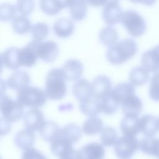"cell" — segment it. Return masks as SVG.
I'll use <instances>...</instances> for the list:
<instances>
[{
	"label": "cell",
	"instance_id": "cell-27",
	"mask_svg": "<svg viewBox=\"0 0 159 159\" xmlns=\"http://www.w3.org/2000/svg\"><path fill=\"white\" fill-rule=\"evenodd\" d=\"M58 135L67 139L73 144L80 139L81 129L77 124L70 123L60 129Z\"/></svg>",
	"mask_w": 159,
	"mask_h": 159
},
{
	"label": "cell",
	"instance_id": "cell-3",
	"mask_svg": "<svg viewBox=\"0 0 159 159\" xmlns=\"http://www.w3.org/2000/svg\"><path fill=\"white\" fill-rule=\"evenodd\" d=\"M47 95L44 91L36 86H27L17 91V101L22 105L37 108L43 105Z\"/></svg>",
	"mask_w": 159,
	"mask_h": 159
},
{
	"label": "cell",
	"instance_id": "cell-32",
	"mask_svg": "<svg viewBox=\"0 0 159 159\" xmlns=\"http://www.w3.org/2000/svg\"><path fill=\"white\" fill-rule=\"evenodd\" d=\"M67 5L68 1L41 0L39 1V6L41 9L46 14L50 15L57 14Z\"/></svg>",
	"mask_w": 159,
	"mask_h": 159
},
{
	"label": "cell",
	"instance_id": "cell-15",
	"mask_svg": "<svg viewBox=\"0 0 159 159\" xmlns=\"http://www.w3.org/2000/svg\"><path fill=\"white\" fill-rule=\"evenodd\" d=\"M57 43L53 40L41 42L37 49V55L42 60L50 62L53 61L58 54Z\"/></svg>",
	"mask_w": 159,
	"mask_h": 159
},
{
	"label": "cell",
	"instance_id": "cell-45",
	"mask_svg": "<svg viewBox=\"0 0 159 159\" xmlns=\"http://www.w3.org/2000/svg\"><path fill=\"white\" fill-rule=\"evenodd\" d=\"M158 119V125H159V118Z\"/></svg>",
	"mask_w": 159,
	"mask_h": 159
},
{
	"label": "cell",
	"instance_id": "cell-43",
	"mask_svg": "<svg viewBox=\"0 0 159 159\" xmlns=\"http://www.w3.org/2000/svg\"><path fill=\"white\" fill-rule=\"evenodd\" d=\"M60 159H79L78 156V150H75V151L71 154L66 155L64 157H62Z\"/></svg>",
	"mask_w": 159,
	"mask_h": 159
},
{
	"label": "cell",
	"instance_id": "cell-22",
	"mask_svg": "<svg viewBox=\"0 0 159 159\" xmlns=\"http://www.w3.org/2000/svg\"><path fill=\"white\" fill-rule=\"evenodd\" d=\"M72 92L73 95L79 100L88 99L92 96V86L86 79L80 78L73 84Z\"/></svg>",
	"mask_w": 159,
	"mask_h": 159
},
{
	"label": "cell",
	"instance_id": "cell-25",
	"mask_svg": "<svg viewBox=\"0 0 159 159\" xmlns=\"http://www.w3.org/2000/svg\"><path fill=\"white\" fill-rule=\"evenodd\" d=\"M140 149L148 155L159 159V139L155 137H144L140 141Z\"/></svg>",
	"mask_w": 159,
	"mask_h": 159
},
{
	"label": "cell",
	"instance_id": "cell-8",
	"mask_svg": "<svg viewBox=\"0 0 159 159\" xmlns=\"http://www.w3.org/2000/svg\"><path fill=\"white\" fill-rule=\"evenodd\" d=\"M122 14L118 1H107L102 9V17L109 24H114L120 20Z\"/></svg>",
	"mask_w": 159,
	"mask_h": 159
},
{
	"label": "cell",
	"instance_id": "cell-9",
	"mask_svg": "<svg viewBox=\"0 0 159 159\" xmlns=\"http://www.w3.org/2000/svg\"><path fill=\"white\" fill-rule=\"evenodd\" d=\"M104 155V148L96 142L88 143L78 150L79 159H103Z\"/></svg>",
	"mask_w": 159,
	"mask_h": 159
},
{
	"label": "cell",
	"instance_id": "cell-2",
	"mask_svg": "<svg viewBox=\"0 0 159 159\" xmlns=\"http://www.w3.org/2000/svg\"><path fill=\"white\" fill-rule=\"evenodd\" d=\"M65 76L61 68H52L47 73L45 78V93L47 97L53 99L62 98L66 94Z\"/></svg>",
	"mask_w": 159,
	"mask_h": 159
},
{
	"label": "cell",
	"instance_id": "cell-5",
	"mask_svg": "<svg viewBox=\"0 0 159 159\" xmlns=\"http://www.w3.org/2000/svg\"><path fill=\"white\" fill-rule=\"evenodd\" d=\"M140 148V142L135 137L122 135L117 139L114 145L117 157L119 159H130Z\"/></svg>",
	"mask_w": 159,
	"mask_h": 159
},
{
	"label": "cell",
	"instance_id": "cell-24",
	"mask_svg": "<svg viewBox=\"0 0 159 159\" xmlns=\"http://www.w3.org/2000/svg\"><path fill=\"white\" fill-rule=\"evenodd\" d=\"M74 27V24L70 19L68 17H61L53 23V30L57 36L66 37L73 32Z\"/></svg>",
	"mask_w": 159,
	"mask_h": 159
},
{
	"label": "cell",
	"instance_id": "cell-10",
	"mask_svg": "<svg viewBox=\"0 0 159 159\" xmlns=\"http://www.w3.org/2000/svg\"><path fill=\"white\" fill-rule=\"evenodd\" d=\"M143 66L148 71H159V44L143 53L141 57Z\"/></svg>",
	"mask_w": 159,
	"mask_h": 159
},
{
	"label": "cell",
	"instance_id": "cell-17",
	"mask_svg": "<svg viewBox=\"0 0 159 159\" xmlns=\"http://www.w3.org/2000/svg\"><path fill=\"white\" fill-rule=\"evenodd\" d=\"M66 80H74L79 78L83 71L82 63L78 59L71 58L66 61L61 68Z\"/></svg>",
	"mask_w": 159,
	"mask_h": 159
},
{
	"label": "cell",
	"instance_id": "cell-30",
	"mask_svg": "<svg viewBox=\"0 0 159 159\" xmlns=\"http://www.w3.org/2000/svg\"><path fill=\"white\" fill-rule=\"evenodd\" d=\"M129 76L131 83L140 86L147 81L149 78V73L143 66H137L131 69Z\"/></svg>",
	"mask_w": 159,
	"mask_h": 159
},
{
	"label": "cell",
	"instance_id": "cell-14",
	"mask_svg": "<svg viewBox=\"0 0 159 159\" xmlns=\"http://www.w3.org/2000/svg\"><path fill=\"white\" fill-rule=\"evenodd\" d=\"M50 148L53 154L60 158L68 155L75 151L73 148V143L58 134L51 142Z\"/></svg>",
	"mask_w": 159,
	"mask_h": 159
},
{
	"label": "cell",
	"instance_id": "cell-20",
	"mask_svg": "<svg viewBox=\"0 0 159 159\" xmlns=\"http://www.w3.org/2000/svg\"><path fill=\"white\" fill-rule=\"evenodd\" d=\"M30 83L29 74L23 70H16L7 79L6 84L13 89H20Z\"/></svg>",
	"mask_w": 159,
	"mask_h": 159
},
{
	"label": "cell",
	"instance_id": "cell-18",
	"mask_svg": "<svg viewBox=\"0 0 159 159\" xmlns=\"http://www.w3.org/2000/svg\"><path fill=\"white\" fill-rule=\"evenodd\" d=\"M35 139V136L34 132L28 129H24L18 131L16 134L14 141L18 148L25 151L32 148Z\"/></svg>",
	"mask_w": 159,
	"mask_h": 159
},
{
	"label": "cell",
	"instance_id": "cell-6",
	"mask_svg": "<svg viewBox=\"0 0 159 159\" xmlns=\"http://www.w3.org/2000/svg\"><path fill=\"white\" fill-rule=\"evenodd\" d=\"M0 107L3 117L9 122L17 121L24 114L23 105L6 94L1 96Z\"/></svg>",
	"mask_w": 159,
	"mask_h": 159
},
{
	"label": "cell",
	"instance_id": "cell-11",
	"mask_svg": "<svg viewBox=\"0 0 159 159\" xmlns=\"http://www.w3.org/2000/svg\"><path fill=\"white\" fill-rule=\"evenodd\" d=\"M23 120L26 129L32 131L39 130L45 122L42 112L37 108L29 109L25 113Z\"/></svg>",
	"mask_w": 159,
	"mask_h": 159
},
{
	"label": "cell",
	"instance_id": "cell-28",
	"mask_svg": "<svg viewBox=\"0 0 159 159\" xmlns=\"http://www.w3.org/2000/svg\"><path fill=\"white\" fill-rule=\"evenodd\" d=\"M72 18L75 20H82L86 15V1L83 0L68 1V5Z\"/></svg>",
	"mask_w": 159,
	"mask_h": 159
},
{
	"label": "cell",
	"instance_id": "cell-36",
	"mask_svg": "<svg viewBox=\"0 0 159 159\" xmlns=\"http://www.w3.org/2000/svg\"><path fill=\"white\" fill-rule=\"evenodd\" d=\"M117 133L112 127H104L101 132V142L102 145L111 147L114 145L117 140Z\"/></svg>",
	"mask_w": 159,
	"mask_h": 159
},
{
	"label": "cell",
	"instance_id": "cell-40",
	"mask_svg": "<svg viewBox=\"0 0 159 159\" xmlns=\"http://www.w3.org/2000/svg\"><path fill=\"white\" fill-rule=\"evenodd\" d=\"M17 10L22 14L26 15L30 13L34 6V1L32 0H19L16 2Z\"/></svg>",
	"mask_w": 159,
	"mask_h": 159
},
{
	"label": "cell",
	"instance_id": "cell-42",
	"mask_svg": "<svg viewBox=\"0 0 159 159\" xmlns=\"http://www.w3.org/2000/svg\"><path fill=\"white\" fill-rule=\"evenodd\" d=\"M11 129V125L9 121L7 120L4 117H1V135L7 133Z\"/></svg>",
	"mask_w": 159,
	"mask_h": 159
},
{
	"label": "cell",
	"instance_id": "cell-44",
	"mask_svg": "<svg viewBox=\"0 0 159 159\" xmlns=\"http://www.w3.org/2000/svg\"><path fill=\"white\" fill-rule=\"evenodd\" d=\"M88 2H89V4H91L92 5H95V6H98V5H101V4H104L107 1H87Z\"/></svg>",
	"mask_w": 159,
	"mask_h": 159
},
{
	"label": "cell",
	"instance_id": "cell-26",
	"mask_svg": "<svg viewBox=\"0 0 159 159\" xmlns=\"http://www.w3.org/2000/svg\"><path fill=\"white\" fill-rule=\"evenodd\" d=\"M60 128L52 120H45L39 130L42 138L48 142H52L59 133Z\"/></svg>",
	"mask_w": 159,
	"mask_h": 159
},
{
	"label": "cell",
	"instance_id": "cell-7",
	"mask_svg": "<svg viewBox=\"0 0 159 159\" xmlns=\"http://www.w3.org/2000/svg\"><path fill=\"white\" fill-rule=\"evenodd\" d=\"M41 42L32 40L23 47L19 48V62L20 65L32 66L36 61L37 49Z\"/></svg>",
	"mask_w": 159,
	"mask_h": 159
},
{
	"label": "cell",
	"instance_id": "cell-31",
	"mask_svg": "<svg viewBox=\"0 0 159 159\" xmlns=\"http://www.w3.org/2000/svg\"><path fill=\"white\" fill-rule=\"evenodd\" d=\"M99 38L103 44L110 47L118 39L117 30L111 25L105 26L99 30Z\"/></svg>",
	"mask_w": 159,
	"mask_h": 159
},
{
	"label": "cell",
	"instance_id": "cell-38",
	"mask_svg": "<svg viewBox=\"0 0 159 159\" xmlns=\"http://www.w3.org/2000/svg\"><path fill=\"white\" fill-rule=\"evenodd\" d=\"M16 7L9 2H3L0 5V19L8 20L16 13Z\"/></svg>",
	"mask_w": 159,
	"mask_h": 159
},
{
	"label": "cell",
	"instance_id": "cell-16",
	"mask_svg": "<svg viewBox=\"0 0 159 159\" xmlns=\"http://www.w3.org/2000/svg\"><path fill=\"white\" fill-rule=\"evenodd\" d=\"M120 104L125 116H138L143 107L141 99L135 94L127 97Z\"/></svg>",
	"mask_w": 159,
	"mask_h": 159
},
{
	"label": "cell",
	"instance_id": "cell-34",
	"mask_svg": "<svg viewBox=\"0 0 159 159\" xmlns=\"http://www.w3.org/2000/svg\"><path fill=\"white\" fill-rule=\"evenodd\" d=\"M101 119L96 116L88 117L84 122L82 126V130L87 135H94L101 132L102 128Z\"/></svg>",
	"mask_w": 159,
	"mask_h": 159
},
{
	"label": "cell",
	"instance_id": "cell-29",
	"mask_svg": "<svg viewBox=\"0 0 159 159\" xmlns=\"http://www.w3.org/2000/svg\"><path fill=\"white\" fill-rule=\"evenodd\" d=\"M80 108L86 115L94 116L101 111L99 100L93 97L80 101Z\"/></svg>",
	"mask_w": 159,
	"mask_h": 159
},
{
	"label": "cell",
	"instance_id": "cell-1",
	"mask_svg": "<svg viewBox=\"0 0 159 159\" xmlns=\"http://www.w3.org/2000/svg\"><path fill=\"white\" fill-rule=\"evenodd\" d=\"M137 51V45L134 40L123 39L108 48L106 57L112 64H121L132 57Z\"/></svg>",
	"mask_w": 159,
	"mask_h": 159
},
{
	"label": "cell",
	"instance_id": "cell-35",
	"mask_svg": "<svg viewBox=\"0 0 159 159\" xmlns=\"http://www.w3.org/2000/svg\"><path fill=\"white\" fill-rule=\"evenodd\" d=\"M12 27L14 32L24 34L29 31L30 27V21L25 15H17L12 20Z\"/></svg>",
	"mask_w": 159,
	"mask_h": 159
},
{
	"label": "cell",
	"instance_id": "cell-39",
	"mask_svg": "<svg viewBox=\"0 0 159 159\" xmlns=\"http://www.w3.org/2000/svg\"><path fill=\"white\" fill-rule=\"evenodd\" d=\"M149 96L153 101H159V71L154 73L150 78Z\"/></svg>",
	"mask_w": 159,
	"mask_h": 159
},
{
	"label": "cell",
	"instance_id": "cell-37",
	"mask_svg": "<svg viewBox=\"0 0 159 159\" xmlns=\"http://www.w3.org/2000/svg\"><path fill=\"white\" fill-rule=\"evenodd\" d=\"M30 32L32 39L36 41L42 42L48 34V26L43 22H38L34 24L30 28Z\"/></svg>",
	"mask_w": 159,
	"mask_h": 159
},
{
	"label": "cell",
	"instance_id": "cell-19",
	"mask_svg": "<svg viewBox=\"0 0 159 159\" xmlns=\"http://www.w3.org/2000/svg\"><path fill=\"white\" fill-rule=\"evenodd\" d=\"M1 62L2 66L8 68H18L19 62V48L16 47H10L1 53Z\"/></svg>",
	"mask_w": 159,
	"mask_h": 159
},
{
	"label": "cell",
	"instance_id": "cell-13",
	"mask_svg": "<svg viewBox=\"0 0 159 159\" xmlns=\"http://www.w3.org/2000/svg\"><path fill=\"white\" fill-rule=\"evenodd\" d=\"M91 84L92 86V96L98 99L106 94L111 89V79L106 75H100L96 76Z\"/></svg>",
	"mask_w": 159,
	"mask_h": 159
},
{
	"label": "cell",
	"instance_id": "cell-21",
	"mask_svg": "<svg viewBox=\"0 0 159 159\" xmlns=\"http://www.w3.org/2000/svg\"><path fill=\"white\" fill-rule=\"evenodd\" d=\"M120 129L124 135L135 137L140 132L139 117L138 116H125L120 121Z\"/></svg>",
	"mask_w": 159,
	"mask_h": 159
},
{
	"label": "cell",
	"instance_id": "cell-12",
	"mask_svg": "<svg viewBox=\"0 0 159 159\" xmlns=\"http://www.w3.org/2000/svg\"><path fill=\"white\" fill-rule=\"evenodd\" d=\"M139 129L147 137H153L159 130L158 119L153 115L144 114L139 117Z\"/></svg>",
	"mask_w": 159,
	"mask_h": 159
},
{
	"label": "cell",
	"instance_id": "cell-4",
	"mask_svg": "<svg viewBox=\"0 0 159 159\" xmlns=\"http://www.w3.org/2000/svg\"><path fill=\"white\" fill-rule=\"evenodd\" d=\"M120 22L133 37L142 35L147 27L145 19L135 11L129 9L123 12Z\"/></svg>",
	"mask_w": 159,
	"mask_h": 159
},
{
	"label": "cell",
	"instance_id": "cell-41",
	"mask_svg": "<svg viewBox=\"0 0 159 159\" xmlns=\"http://www.w3.org/2000/svg\"><path fill=\"white\" fill-rule=\"evenodd\" d=\"M21 159H47V158L40 152L32 148L24 151Z\"/></svg>",
	"mask_w": 159,
	"mask_h": 159
},
{
	"label": "cell",
	"instance_id": "cell-33",
	"mask_svg": "<svg viewBox=\"0 0 159 159\" xmlns=\"http://www.w3.org/2000/svg\"><path fill=\"white\" fill-rule=\"evenodd\" d=\"M99 100L101 104V111L108 114L114 113L120 104L114 98L110 91Z\"/></svg>",
	"mask_w": 159,
	"mask_h": 159
},
{
	"label": "cell",
	"instance_id": "cell-23",
	"mask_svg": "<svg viewBox=\"0 0 159 159\" xmlns=\"http://www.w3.org/2000/svg\"><path fill=\"white\" fill-rule=\"evenodd\" d=\"M111 93L119 104L129 96L135 94V87L131 83L123 82L117 84L112 87Z\"/></svg>",
	"mask_w": 159,
	"mask_h": 159
}]
</instances>
